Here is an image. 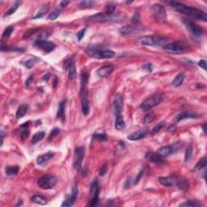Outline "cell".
<instances>
[{"label":"cell","instance_id":"cell-38","mask_svg":"<svg viewBox=\"0 0 207 207\" xmlns=\"http://www.w3.org/2000/svg\"><path fill=\"white\" fill-rule=\"evenodd\" d=\"M155 115L154 113H150L147 114L145 116H144V118L142 119V123L143 124H149V123H150V122H152L154 120H155Z\"/></svg>","mask_w":207,"mask_h":207},{"label":"cell","instance_id":"cell-43","mask_svg":"<svg viewBox=\"0 0 207 207\" xmlns=\"http://www.w3.org/2000/svg\"><path fill=\"white\" fill-rule=\"evenodd\" d=\"M95 2L93 1H88V0H85V1H82L79 3V7L81 8H90L92 7Z\"/></svg>","mask_w":207,"mask_h":207},{"label":"cell","instance_id":"cell-6","mask_svg":"<svg viewBox=\"0 0 207 207\" xmlns=\"http://www.w3.org/2000/svg\"><path fill=\"white\" fill-rule=\"evenodd\" d=\"M184 23L193 38L195 39V40H201L202 35L204 33L203 29H201L197 23H195L190 20L184 19Z\"/></svg>","mask_w":207,"mask_h":207},{"label":"cell","instance_id":"cell-52","mask_svg":"<svg viewBox=\"0 0 207 207\" xmlns=\"http://www.w3.org/2000/svg\"><path fill=\"white\" fill-rule=\"evenodd\" d=\"M29 129H23L22 133H21V138L23 140H24L25 138L29 137Z\"/></svg>","mask_w":207,"mask_h":207},{"label":"cell","instance_id":"cell-53","mask_svg":"<svg viewBox=\"0 0 207 207\" xmlns=\"http://www.w3.org/2000/svg\"><path fill=\"white\" fill-rule=\"evenodd\" d=\"M93 137L101 140H105L107 138V136L105 134H96L93 135Z\"/></svg>","mask_w":207,"mask_h":207},{"label":"cell","instance_id":"cell-5","mask_svg":"<svg viewBox=\"0 0 207 207\" xmlns=\"http://www.w3.org/2000/svg\"><path fill=\"white\" fill-rule=\"evenodd\" d=\"M87 54L90 57L96 58V59L111 58V57H114V55H115V53L113 50L95 49V48H90V49H87Z\"/></svg>","mask_w":207,"mask_h":207},{"label":"cell","instance_id":"cell-41","mask_svg":"<svg viewBox=\"0 0 207 207\" xmlns=\"http://www.w3.org/2000/svg\"><path fill=\"white\" fill-rule=\"evenodd\" d=\"M60 12H61V9H55L52 12L49 13L48 19H49V20H56L59 16Z\"/></svg>","mask_w":207,"mask_h":207},{"label":"cell","instance_id":"cell-40","mask_svg":"<svg viewBox=\"0 0 207 207\" xmlns=\"http://www.w3.org/2000/svg\"><path fill=\"white\" fill-rule=\"evenodd\" d=\"M116 3H113V2L109 3L106 6V12L105 13L108 14V15H113L114 12V11H115V9H116Z\"/></svg>","mask_w":207,"mask_h":207},{"label":"cell","instance_id":"cell-62","mask_svg":"<svg viewBox=\"0 0 207 207\" xmlns=\"http://www.w3.org/2000/svg\"><path fill=\"white\" fill-rule=\"evenodd\" d=\"M57 82H58V81H57V77H55L54 83V87H55V88H56V86H57Z\"/></svg>","mask_w":207,"mask_h":207},{"label":"cell","instance_id":"cell-1","mask_svg":"<svg viewBox=\"0 0 207 207\" xmlns=\"http://www.w3.org/2000/svg\"><path fill=\"white\" fill-rule=\"evenodd\" d=\"M168 3L171 5V7L173 8L174 10H176V11H178L181 14H184L185 16L191 17V18L196 19V20H202L205 21V22L206 21V14H205V12L199 10V9L192 8V7L185 5V4L182 3H179V2H176V1H171Z\"/></svg>","mask_w":207,"mask_h":207},{"label":"cell","instance_id":"cell-14","mask_svg":"<svg viewBox=\"0 0 207 207\" xmlns=\"http://www.w3.org/2000/svg\"><path fill=\"white\" fill-rule=\"evenodd\" d=\"M142 29V27L134 24V25H126L121 28L119 30L120 33L123 35H129V34L138 33Z\"/></svg>","mask_w":207,"mask_h":207},{"label":"cell","instance_id":"cell-15","mask_svg":"<svg viewBox=\"0 0 207 207\" xmlns=\"http://www.w3.org/2000/svg\"><path fill=\"white\" fill-rule=\"evenodd\" d=\"M151 10L156 17H158L161 20H164L166 19V10L164 7L160 4H154L151 7Z\"/></svg>","mask_w":207,"mask_h":207},{"label":"cell","instance_id":"cell-25","mask_svg":"<svg viewBox=\"0 0 207 207\" xmlns=\"http://www.w3.org/2000/svg\"><path fill=\"white\" fill-rule=\"evenodd\" d=\"M197 117V114L192 113V112H182L181 113L178 114L176 116V122H178L181 120L188 119V118H194Z\"/></svg>","mask_w":207,"mask_h":207},{"label":"cell","instance_id":"cell-35","mask_svg":"<svg viewBox=\"0 0 207 207\" xmlns=\"http://www.w3.org/2000/svg\"><path fill=\"white\" fill-rule=\"evenodd\" d=\"M32 201L36 204L39 205H45L46 204V199L44 197H42L41 195H34L32 198Z\"/></svg>","mask_w":207,"mask_h":207},{"label":"cell","instance_id":"cell-4","mask_svg":"<svg viewBox=\"0 0 207 207\" xmlns=\"http://www.w3.org/2000/svg\"><path fill=\"white\" fill-rule=\"evenodd\" d=\"M163 48L168 53L180 54H183L184 52H186L189 47H188V45L184 43V42H176L164 45Z\"/></svg>","mask_w":207,"mask_h":207},{"label":"cell","instance_id":"cell-60","mask_svg":"<svg viewBox=\"0 0 207 207\" xmlns=\"http://www.w3.org/2000/svg\"><path fill=\"white\" fill-rule=\"evenodd\" d=\"M49 74H47L46 75H45L44 79H44V80H45V81H48L49 80Z\"/></svg>","mask_w":207,"mask_h":207},{"label":"cell","instance_id":"cell-16","mask_svg":"<svg viewBox=\"0 0 207 207\" xmlns=\"http://www.w3.org/2000/svg\"><path fill=\"white\" fill-rule=\"evenodd\" d=\"M145 158L147 160L150 162V163H157V164L158 163H163L165 162L164 159L159 155L158 153L152 152V151H149V152L147 153L145 155Z\"/></svg>","mask_w":207,"mask_h":207},{"label":"cell","instance_id":"cell-42","mask_svg":"<svg viewBox=\"0 0 207 207\" xmlns=\"http://www.w3.org/2000/svg\"><path fill=\"white\" fill-rule=\"evenodd\" d=\"M68 70H69V78L70 79H75V78L77 76V72H76L75 63L71 65V66Z\"/></svg>","mask_w":207,"mask_h":207},{"label":"cell","instance_id":"cell-18","mask_svg":"<svg viewBox=\"0 0 207 207\" xmlns=\"http://www.w3.org/2000/svg\"><path fill=\"white\" fill-rule=\"evenodd\" d=\"M122 109H123V100L122 96L120 94H117L114 98L113 104V110L115 115L122 113Z\"/></svg>","mask_w":207,"mask_h":207},{"label":"cell","instance_id":"cell-34","mask_svg":"<svg viewBox=\"0 0 207 207\" xmlns=\"http://www.w3.org/2000/svg\"><path fill=\"white\" fill-rule=\"evenodd\" d=\"M20 4H21L20 1H16V2H15V3L12 4L11 8L8 11H6L5 16H11V15H12L13 13H15V11H16L17 9H18V8L20 7Z\"/></svg>","mask_w":207,"mask_h":207},{"label":"cell","instance_id":"cell-45","mask_svg":"<svg viewBox=\"0 0 207 207\" xmlns=\"http://www.w3.org/2000/svg\"><path fill=\"white\" fill-rule=\"evenodd\" d=\"M37 31H39V29H29V31H27L24 33L23 36V39H28L29 37H31L33 34H35Z\"/></svg>","mask_w":207,"mask_h":207},{"label":"cell","instance_id":"cell-23","mask_svg":"<svg viewBox=\"0 0 207 207\" xmlns=\"http://www.w3.org/2000/svg\"><path fill=\"white\" fill-rule=\"evenodd\" d=\"M82 96V111L84 116H88L90 112L89 100L88 98V92H85Z\"/></svg>","mask_w":207,"mask_h":207},{"label":"cell","instance_id":"cell-10","mask_svg":"<svg viewBox=\"0 0 207 207\" xmlns=\"http://www.w3.org/2000/svg\"><path fill=\"white\" fill-rule=\"evenodd\" d=\"M99 193H100V184L98 181H94L91 183L90 189L91 200L88 203L89 206H95L99 202Z\"/></svg>","mask_w":207,"mask_h":207},{"label":"cell","instance_id":"cell-55","mask_svg":"<svg viewBox=\"0 0 207 207\" xmlns=\"http://www.w3.org/2000/svg\"><path fill=\"white\" fill-rule=\"evenodd\" d=\"M32 81H33V75H30L28 79H27V80H26L25 82V86L28 88V87H29L30 86V84H31L32 83Z\"/></svg>","mask_w":207,"mask_h":207},{"label":"cell","instance_id":"cell-20","mask_svg":"<svg viewBox=\"0 0 207 207\" xmlns=\"http://www.w3.org/2000/svg\"><path fill=\"white\" fill-rule=\"evenodd\" d=\"M147 130H145V129H140V130H137V131H135V132L129 134L128 135L127 138L129 140H131V141H137V140L144 138L147 136Z\"/></svg>","mask_w":207,"mask_h":207},{"label":"cell","instance_id":"cell-51","mask_svg":"<svg viewBox=\"0 0 207 207\" xmlns=\"http://www.w3.org/2000/svg\"><path fill=\"white\" fill-rule=\"evenodd\" d=\"M107 170H108V166H107V164L105 163V164H104V165L101 167L100 170V176H104V175L106 174Z\"/></svg>","mask_w":207,"mask_h":207},{"label":"cell","instance_id":"cell-9","mask_svg":"<svg viewBox=\"0 0 207 207\" xmlns=\"http://www.w3.org/2000/svg\"><path fill=\"white\" fill-rule=\"evenodd\" d=\"M84 155H85V148L83 147H78L75 148V153H74V161H73V166L75 170H80Z\"/></svg>","mask_w":207,"mask_h":207},{"label":"cell","instance_id":"cell-21","mask_svg":"<svg viewBox=\"0 0 207 207\" xmlns=\"http://www.w3.org/2000/svg\"><path fill=\"white\" fill-rule=\"evenodd\" d=\"M54 156V153L49 151L45 155L39 156L38 158L36 159V163L39 166H45Z\"/></svg>","mask_w":207,"mask_h":207},{"label":"cell","instance_id":"cell-17","mask_svg":"<svg viewBox=\"0 0 207 207\" xmlns=\"http://www.w3.org/2000/svg\"><path fill=\"white\" fill-rule=\"evenodd\" d=\"M177 180L178 177L175 176H165V177H159V181L162 185L167 187H171V186H176L177 184Z\"/></svg>","mask_w":207,"mask_h":207},{"label":"cell","instance_id":"cell-54","mask_svg":"<svg viewBox=\"0 0 207 207\" xmlns=\"http://www.w3.org/2000/svg\"><path fill=\"white\" fill-rule=\"evenodd\" d=\"M198 66H199L200 67H202V69H204L205 70H206L207 62L205 60H201V61L198 62Z\"/></svg>","mask_w":207,"mask_h":207},{"label":"cell","instance_id":"cell-56","mask_svg":"<svg viewBox=\"0 0 207 207\" xmlns=\"http://www.w3.org/2000/svg\"><path fill=\"white\" fill-rule=\"evenodd\" d=\"M142 68L144 70H147V71H148V72H151V70H152V66H151V64H145L142 66Z\"/></svg>","mask_w":207,"mask_h":207},{"label":"cell","instance_id":"cell-26","mask_svg":"<svg viewBox=\"0 0 207 207\" xmlns=\"http://www.w3.org/2000/svg\"><path fill=\"white\" fill-rule=\"evenodd\" d=\"M176 186L181 190H183V191H187L189 187V181H188L187 179L184 178V177H178Z\"/></svg>","mask_w":207,"mask_h":207},{"label":"cell","instance_id":"cell-12","mask_svg":"<svg viewBox=\"0 0 207 207\" xmlns=\"http://www.w3.org/2000/svg\"><path fill=\"white\" fill-rule=\"evenodd\" d=\"M78 193H79V191H78L77 186H76V184H74L71 194H70L69 197H67V198L63 202V203L62 204V206L67 207L73 205L75 204L76 199H77Z\"/></svg>","mask_w":207,"mask_h":207},{"label":"cell","instance_id":"cell-48","mask_svg":"<svg viewBox=\"0 0 207 207\" xmlns=\"http://www.w3.org/2000/svg\"><path fill=\"white\" fill-rule=\"evenodd\" d=\"M60 133V129L59 128H54V129H52V131L50 132V134H49V140L54 139L56 136H57L58 134Z\"/></svg>","mask_w":207,"mask_h":207},{"label":"cell","instance_id":"cell-28","mask_svg":"<svg viewBox=\"0 0 207 207\" xmlns=\"http://www.w3.org/2000/svg\"><path fill=\"white\" fill-rule=\"evenodd\" d=\"M184 74H182V73L178 74L176 77L174 78V79L172 80V82H171V84H172V86H174V87H180V86L183 83V82H184Z\"/></svg>","mask_w":207,"mask_h":207},{"label":"cell","instance_id":"cell-46","mask_svg":"<svg viewBox=\"0 0 207 207\" xmlns=\"http://www.w3.org/2000/svg\"><path fill=\"white\" fill-rule=\"evenodd\" d=\"M164 126V122H159L157 125H155L154 128H153V129H152V131H151V134H157V133Z\"/></svg>","mask_w":207,"mask_h":207},{"label":"cell","instance_id":"cell-36","mask_svg":"<svg viewBox=\"0 0 207 207\" xmlns=\"http://www.w3.org/2000/svg\"><path fill=\"white\" fill-rule=\"evenodd\" d=\"M13 31H14V27H13V26H9V27H8V28L3 31V35H2V39H3V40H8V39L10 37L11 35V33L13 32Z\"/></svg>","mask_w":207,"mask_h":207},{"label":"cell","instance_id":"cell-49","mask_svg":"<svg viewBox=\"0 0 207 207\" xmlns=\"http://www.w3.org/2000/svg\"><path fill=\"white\" fill-rule=\"evenodd\" d=\"M139 19H140L139 13L135 12L134 14V16H132V18H131V22H132L133 23H134V24H137V23H138Z\"/></svg>","mask_w":207,"mask_h":207},{"label":"cell","instance_id":"cell-13","mask_svg":"<svg viewBox=\"0 0 207 207\" xmlns=\"http://www.w3.org/2000/svg\"><path fill=\"white\" fill-rule=\"evenodd\" d=\"M36 47H38L39 49H42L43 51L47 52V53L52 52L56 47L54 43H53V42H48V41H39V40L36 41Z\"/></svg>","mask_w":207,"mask_h":207},{"label":"cell","instance_id":"cell-44","mask_svg":"<svg viewBox=\"0 0 207 207\" xmlns=\"http://www.w3.org/2000/svg\"><path fill=\"white\" fill-rule=\"evenodd\" d=\"M192 155H193V149H192L191 146L188 147L185 150V155H184V161L187 162L192 158Z\"/></svg>","mask_w":207,"mask_h":207},{"label":"cell","instance_id":"cell-61","mask_svg":"<svg viewBox=\"0 0 207 207\" xmlns=\"http://www.w3.org/2000/svg\"><path fill=\"white\" fill-rule=\"evenodd\" d=\"M1 137H2V140H1V145H3V138H4V134H3V132L1 133Z\"/></svg>","mask_w":207,"mask_h":207},{"label":"cell","instance_id":"cell-47","mask_svg":"<svg viewBox=\"0 0 207 207\" xmlns=\"http://www.w3.org/2000/svg\"><path fill=\"white\" fill-rule=\"evenodd\" d=\"M74 64V57H70L66 59L64 62V68L66 70H68L71 66V65Z\"/></svg>","mask_w":207,"mask_h":207},{"label":"cell","instance_id":"cell-31","mask_svg":"<svg viewBox=\"0 0 207 207\" xmlns=\"http://www.w3.org/2000/svg\"><path fill=\"white\" fill-rule=\"evenodd\" d=\"M40 61H41V59H40L39 57H32V58H29V60H27V61L24 62V66H25L27 68L30 69V68L33 67L34 66H35L37 62H40Z\"/></svg>","mask_w":207,"mask_h":207},{"label":"cell","instance_id":"cell-33","mask_svg":"<svg viewBox=\"0 0 207 207\" xmlns=\"http://www.w3.org/2000/svg\"><path fill=\"white\" fill-rule=\"evenodd\" d=\"M48 11H49V7H48V6H43V7L40 9V11H39L38 12L36 13V16L32 17V19L35 20V19H40L42 18V17H44V16H45V14L48 12Z\"/></svg>","mask_w":207,"mask_h":207},{"label":"cell","instance_id":"cell-39","mask_svg":"<svg viewBox=\"0 0 207 207\" xmlns=\"http://www.w3.org/2000/svg\"><path fill=\"white\" fill-rule=\"evenodd\" d=\"M206 165V159L205 157H203L198 161V163L196 165V167L194 168V171H198V170H201L202 168H204Z\"/></svg>","mask_w":207,"mask_h":207},{"label":"cell","instance_id":"cell-29","mask_svg":"<svg viewBox=\"0 0 207 207\" xmlns=\"http://www.w3.org/2000/svg\"><path fill=\"white\" fill-rule=\"evenodd\" d=\"M28 105L26 104H22L19 107L17 111H16V118L17 119H20V118H22L26 113H27V111H28Z\"/></svg>","mask_w":207,"mask_h":207},{"label":"cell","instance_id":"cell-59","mask_svg":"<svg viewBox=\"0 0 207 207\" xmlns=\"http://www.w3.org/2000/svg\"><path fill=\"white\" fill-rule=\"evenodd\" d=\"M29 122H25L24 124L21 125V128H23V129H28V127H29Z\"/></svg>","mask_w":207,"mask_h":207},{"label":"cell","instance_id":"cell-30","mask_svg":"<svg viewBox=\"0 0 207 207\" xmlns=\"http://www.w3.org/2000/svg\"><path fill=\"white\" fill-rule=\"evenodd\" d=\"M20 170L18 166H9L6 168V174L8 176H16L17 175Z\"/></svg>","mask_w":207,"mask_h":207},{"label":"cell","instance_id":"cell-32","mask_svg":"<svg viewBox=\"0 0 207 207\" xmlns=\"http://www.w3.org/2000/svg\"><path fill=\"white\" fill-rule=\"evenodd\" d=\"M45 134V132H43V131H40V132L36 133V134L32 136V144H36V143H37V142H40V141H42V140L44 138Z\"/></svg>","mask_w":207,"mask_h":207},{"label":"cell","instance_id":"cell-50","mask_svg":"<svg viewBox=\"0 0 207 207\" xmlns=\"http://www.w3.org/2000/svg\"><path fill=\"white\" fill-rule=\"evenodd\" d=\"M85 32H86V29H83L82 30H80V31L78 32L77 40L79 41V42H80L81 40L83 39V37L84 36V35H85Z\"/></svg>","mask_w":207,"mask_h":207},{"label":"cell","instance_id":"cell-37","mask_svg":"<svg viewBox=\"0 0 207 207\" xmlns=\"http://www.w3.org/2000/svg\"><path fill=\"white\" fill-rule=\"evenodd\" d=\"M200 205H202V204L199 202H197V201H192V200L182 202V203L179 205V206H200Z\"/></svg>","mask_w":207,"mask_h":207},{"label":"cell","instance_id":"cell-58","mask_svg":"<svg viewBox=\"0 0 207 207\" xmlns=\"http://www.w3.org/2000/svg\"><path fill=\"white\" fill-rule=\"evenodd\" d=\"M69 3H70L69 1H62V2H61V3H60V7L64 8V7H66V6Z\"/></svg>","mask_w":207,"mask_h":207},{"label":"cell","instance_id":"cell-2","mask_svg":"<svg viewBox=\"0 0 207 207\" xmlns=\"http://www.w3.org/2000/svg\"><path fill=\"white\" fill-rule=\"evenodd\" d=\"M168 42V38L160 36L149 35V36H142L137 39V42L142 45L147 46H160L164 45Z\"/></svg>","mask_w":207,"mask_h":207},{"label":"cell","instance_id":"cell-24","mask_svg":"<svg viewBox=\"0 0 207 207\" xmlns=\"http://www.w3.org/2000/svg\"><path fill=\"white\" fill-rule=\"evenodd\" d=\"M115 116H116V118H115V128L117 130H123L125 128V123L124 117L122 116V114H116Z\"/></svg>","mask_w":207,"mask_h":207},{"label":"cell","instance_id":"cell-27","mask_svg":"<svg viewBox=\"0 0 207 207\" xmlns=\"http://www.w3.org/2000/svg\"><path fill=\"white\" fill-rule=\"evenodd\" d=\"M65 109H66V100L61 101L58 105L57 113V117L61 121H64L65 119Z\"/></svg>","mask_w":207,"mask_h":207},{"label":"cell","instance_id":"cell-19","mask_svg":"<svg viewBox=\"0 0 207 207\" xmlns=\"http://www.w3.org/2000/svg\"><path fill=\"white\" fill-rule=\"evenodd\" d=\"M114 66L113 64H107L105 66H101L98 70H97V75L100 78H106L108 77L113 71Z\"/></svg>","mask_w":207,"mask_h":207},{"label":"cell","instance_id":"cell-57","mask_svg":"<svg viewBox=\"0 0 207 207\" xmlns=\"http://www.w3.org/2000/svg\"><path fill=\"white\" fill-rule=\"evenodd\" d=\"M142 174H143V171H141L139 172V174H138V176H137V179H135V181H134V184H137V182H138V181H139V179H140V177L142 176Z\"/></svg>","mask_w":207,"mask_h":207},{"label":"cell","instance_id":"cell-22","mask_svg":"<svg viewBox=\"0 0 207 207\" xmlns=\"http://www.w3.org/2000/svg\"><path fill=\"white\" fill-rule=\"evenodd\" d=\"M88 74L84 70H82L81 72V89H80V96H83L85 92H88Z\"/></svg>","mask_w":207,"mask_h":207},{"label":"cell","instance_id":"cell-3","mask_svg":"<svg viewBox=\"0 0 207 207\" xmlns=\"http://www.w3.org/2000/svg\"><path fill=\"white\" fill-rule=\"evenodd\" d=\"M125 16L117 14V15H108L106 13H99L96 15L91 16L90 20L95 21V22H100V23H105V22H117L122 21V19H124Z\"/></svg>","mask_w":207,"mask_h":207},{"label":"cell","instance_id":"cell-7","mask_svg":"<svg viewBox=\"0 0 207 207\" xmlns=\"http://www.w3.org/2000/svg\"><path fill=\"white\" fill-rule=\"evenodd\" d=\"M163 96L161 94H155L150 96V97H148L147 99H146L145 100L143 101L140 108L143 110V111H148L153 109L154 107L157 106L159 104H160L161 101H163Z\"/></svg>","mask_w":207,"mask_h":207},{"label":"cell","instance_id":"cell-11","mask_svg":"<svg viewBox=\"0 0 207 207\" xmlns=\"http://www.w3.org/2000/svg\"><path fill=\"white\" fill-rule=\"evenodd\" d=\"M178 143H174V144H171V145L168 146H164V147H162L158 150L157 153L159 155L162 156L163 158L164 157H167V156H169L171 155V154L176 152L177 150H178Z\"/></svg>","mask_w":207,"mask_h":207},{"label":"cell","instance_id":"cell-63","mask_svg":"<svg viewBox=\"0 0 207 207\" xmlns=\"http://www.w3.org/2000/svg\"><path fill=\"white\" fill-rule=\"evenodd\" d=\"M203 130H204L205 133L206 132V129H205V124L203 125Z\"/></svg>","mask_w":207,"mask_h":207},{"label":"cell","instance_id":"cell-8","mask_svg":"<svg viewBox=\"0 0 207 207\" xmlns=\"http://www.w3.org/2000/svg\"><path fill=\"white\" fill-rule=\"evenodd\" d=\"M57 177L52 174H47L38 179L37 184L40 188L43 189H53L57 184Z\"/></svg>","mask_w":207,"mask_h":207}]
</instances>
